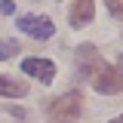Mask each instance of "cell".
I'll return each instance as SVG.
<instances>
[{"mask_svg":"<svg viewBox=\"0 0 123 123\" xmlns=\"http://www.w3.org/2000/svg\"><path fill=\"white\" fill-rule=\"evenodd\" d=\"M22 71L31 74L34 80H40V83H52L55 80V65L49 59H25L22 62Z\"/></svg>","mask_w":123,"mask_h":123,"instance_id":"cell-4","label":"cell"},{"mask_svg":"<svg viewBox=\"0 0 123 123\" xmlns=\"http://www.w3.org/2000/svg\"><path fill=\"white\" fill-rule=\"evenodd\" d=\"M0 95H6V98H25V95H28V83L0 74Z\"/></svg>","mask_w":123,"mask_h":123,"instance_id":"cell-6","label":"cell"},{"mask_svg":"<svg viewBox=\"0 0 123 123\" xmlns=\"http://www.w3.org/2000/svg\"><path fill=\"white\" fill-rule=\"evenodd\" d=\"M12 9H15L12 0H0V12H3V15H12Z\"/></svg>","mask_w":123,"mask_h":123,"instance_id":"cell-9","label":"cell"},{"mask_svg":"<svg viewBox=\"0 0 123 123\" xmlns=\"http://www.w3.org/2000/svg\"><path fill=\"white\" fill-rule=\"evenodd\" d=\"M15 52H18V43H15V40H0V62L12 59Z\"/></svg>","mask_w":123,"mask_h":123,"instance_id":"cell-7","label":"cell"},{"mask_svg":"<svg viewBox=\"0 0 123 123\" xmlns=\"http://www.w3.org/2000/svg\"><path fill=\"white\" fill-rule=\"evenodd\" d=\"M77 74L86 77L95 92H105V95L123 92V68L120 65H108L98 55V49L89 43L77 46Z\"/></svg>","mask_w":123,"mask_h":123,"instance_id":"cell-1","label":"cell"},{"mask_svg":"<svg viewBox=\"0 0 123 123\" xmlns=\"http://www.w3.org/2000/svg\"><path fill=\"white\" fill-rule=\"evenodd\" d=\"M83 114V95L77 89H68L65 95H55L46 105V117L49 123H77Z\"/></svg>","mask_w":123,"mask_h":123,"instance_id":"cell-2","label":"cell"},{"mask_svg":"<svg viewBox=\"0 0 123 123\" xmlns=\"http://www.w3.org/2000/svg\"><path fill=\"white\" fill-rule=\"evenodd\" d=\"M117 65H120V68H123V55H120V62H117Z\"/></svg>","mask_w":123,"mask_h":123,"instance_id":"cell-11","label":"cell"},{"mask_svg":"<svg viewBox=\"0 0 123 123\" xmlns=\"http://www.w3.org/2000/svg\"><path fill=\"white\" fill-rule=\"evenodd\" d=\"M111 123H123V114H120V117H117V120H111Z\"/></svg>","mask_w":123,"mask_h":123,"instance_id":"cell-10","label":"cell"},{"mask_svg":"<svg viewBox=\"0 0 123 123\" xmlns=\"http://www.w3.org/2000/svg\"><path fill=\"white\" fill-rule=\"evenodd\" d=\"M18 31H25L34 40H49L55 34V25H52L49 15H22L18 18Z\"/></svg>","mask_w":123,"mask_h":123,"instance_id":"cell-3","label":"cell"},{"mask_svg":"<svg viewBox=\"0 0 123 123\" xmlns=\"http://www.w3.org/2000/svg\"><path fill=\"white\" fill-rule=\"evenodd\" d=\"M108 3V12L117 15V18H123V0H105Z\"/></svg>","mask_w":123,"mask_h":123,"instance_id":"cell-8","label":"cell"},{"mask_svg":"<svg viewBox=\"0 0 123 123\" xmlns=\"http://www.w3.org/2000/svg\"><path fill=\"white\" fill-rule=\"evenodd\" d=\"M92 15H95V0H74L71 3V28L89 25Z\"/></svg>","mask_w":123,"mask_h":123,"instance_id":"cell-5","label":"cell"}]
</instances>
